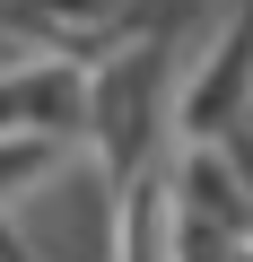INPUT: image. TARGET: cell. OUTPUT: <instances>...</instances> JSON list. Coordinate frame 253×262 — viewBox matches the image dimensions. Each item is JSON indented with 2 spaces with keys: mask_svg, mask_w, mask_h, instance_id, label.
I'll use <instances>...</instances> for the list:
<instances>
[{
  "mask_svg": "<svg viewBox=\"0 0 253 262\" xmlns=\"http://www.w3.org/2000/svg\"><path fill=\"white\" fill-rule=\"evenodd\" d=\"M0 131L79 140V131H87V70L61 61V53H18V61H0Z\"/></svg>",
  "mask_w": 253,
  "mask_h": 262,
  "instance_id": "obj_1",
  "label": "cell"
},
{
  "mask_svg": "<svg viewBox=\"0 0 253 262\" xmlns=\"http://www.w3.org/2000/svg\"><path fill=\"white\" fill-rule=\"evenodd\" d=\"M70 149H79V140H44V131H0V219H9V210H18V201H27V192H35V184H44L61 158H70Z\"/></svg>",
  "mask_w": 253,
  "mask_h": 262,
  "instance_id": "obj_2",
  "label": "cell"
}]
</instances>
